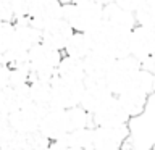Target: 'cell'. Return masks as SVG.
<instances>
[{"instance_id":"cell-1","label":"cell","mask_w":155,"mask_h":150,"mask_svg":"<svg viewBox=\"0 0 155 150\" xmlns=\"http://www.w3.org/2000/svg\"><path fill=\"white\" fill-rule=\"evenodd\" d=\"M104 7L91 0H73L61 5V19L74 32H91L102 23Z\"/></svg>"},{"instance_id":"cell-2","label":"cell","mask_w":155,"mask_h":150,"mask_svg":"<svg viewBox=\"0 0 155 150\" xmlns=\"http://www.w3.org/2000/svg\"><path fill=\"white\" fill-rule=\"evenodd\" d=\"M139 70H140V63L134 60L133 57L120 58V60L113 61V65L110 66L104 81L108 87V90L116 97L133 86Z\"/></svg>"},{"instance_id":"cell-3","label":"cell","mask_w":155,"mask_h":150,"mask_svg":"<svg viewBox=\"0 0 155 150\" xmlns=\"http://www.w3.org/2000/svg\"><path fill=\"white\" fill-rule=\"evenodd\" d=\"M63 57L61 52H57L53 48H48L47 45L39 42L28 52V65L29 71L36 77L50 79L55 76V70Z\"/></svg>"},{"instance_id":"cell-4","label":"cell","mask_w":155,"mask_h":150,"mask_svg":"<svg viewBox=\"0 0 155 150\" xmlns=\"http://www.w3.org/2000/svg\"><path fill=\"white\" fill-rule=\"evenodd\" d=\"M84 84H71L53 76L50 100H48V110H71L79 106Z\"/></svg>"},{"instance_id":"cell-5","label":"cell","mask_w":155,"mask_h":150,"mask_svg":"<svg viewBox=\"0 0 155 150\" xmlns=\"http://www.w3.org/2000/svg\"><path fill=\"white\" fill-rule=\"evenodd\" d=\"M45 111H47L45 108L29 103L26 106L18 108L16 111H13L10 116H7V119L15 134L29 135V134L39 132V124H41V119Z\"/></svg>"},{"instance_id":"cell-6","label":"cell","mask_w":155,"mask_h":150,"mask_svg":"<svg viewBox=\"0 0 155 150\" xmlns=\"http://www.w3.org/2000/svg\"><path fill=\"white\" fill-rule=\"evenodd\" d=\"M155 52V28L136 26L129 34V57L139 63H144L149 58H153Z\"/></svg>"},{"instance_id":"cell-7","label":"cell","mask_w":155,"mask_h":150,"mask_svg":"<svg viewBox=\"0 0 155 150\" xmlns=\"http://www.w3.org/2000/svg\"><path fill=\"white\" fill-rule=\"evenodd\" d=\"M82 84H84V92H82L79 106L89 115H94L95 111H99L113 97L104 79H84Z\"/></svg>"},{"instance_id":"cell-8","label":"cell","mask_w":155,"mask_h":150,"mask_svg":"<svg viewBox=\"0 0 155 150\" xmlns=\"http://www.w3.org/2000/svg\"><path fill=\"white\" fill-rule=\"evenodd\" d=\"M129 115L126 113L120 100L113 95L99 111L92 115V126L94 128H120L129 124Z\"/></svg>"},{"instance_id":"cell-9","label":"cell","mask_w":155,"mask_h":150,"mask_svg":"<svg viewBox=\"0 0 155 150\" xmlns=\"http://www.w3.org/2000/svg\"><path fill=\"white\" fill-rule=\"evenodd\" d=\"M70 132H71V128H70V121H68L66 110H47L44 113L41 124H39V134L42 137H45L48 142L61 140Z\"/></svg>"},{"instance_id":"cell-10","label":"cell","mask_w":155,"mask_h":150,"mask_svg":"<svg viewBox=\"0 0 155 150\" xmlns=\"http://www.w3.org/2000/svg\"><path fill=\"white\" fill-rule=\"evenodd\" d=\"M129 135V124L120 128H92V145L94 150H116L123 147Z\"/></svg>"},{"instance_id":"cell-11","label":"cell","mask_w":155,"mask_h":150,"mask_svg":"<svg viewBox=\"0 0 155 150\" xmlns=\"http://www.w3.org/2000/svg\"><path fill=\"white\" fill-rule=\"evenodd\" d=\"M13 39L10 50L28 53L34 45L41 42V31L29 24V19H16L13 21Z\"/></svg>"},{"instance_id":"cell-12","label":"cell","mask_w":155,"mask_h":150,"mask_svg":"<svg viewBox=\"0 0 155 150\" xmlns=\"http://www.w3.org/2000/svg\"><path fill=\"white\" fill-rule=\"evenodd\" d=\"M73 32L74 31L71 29L70 24L60 18L57 21L50 23L48 26H45L41 31V44L47 45L48 48H53V50L63 53L66 42L70 41Z\"/></svg>"},{"instance_id":"cell-13","label":"cell","mask_w":155,"mask_h":150,"mask_svg":"<svg viewBox=\"0 0 155 150\" xmlns=\"http://www.w3.org/2000/svg\"><path fill=\"white\" fill-rule=\"evenodd\" d=\"M61 0H37L29 16V24L42 31L50 23L61 18Z\"/></svg>"},{"instance_id":"cell-14","label":"cell","mask_w":155,"mask_h":150,"mask_svg":"<svg viewBox=\"0 0 155 150\" xmlns=\"http://www.w3.org/2000/svg\"><path fill=\"white\" fill-rule=\"evenodd\" d=\"M29 103H31V97H29L28 84L19 87H2L0 89V115L10 116L13 111Z\"/></svg>"},{"instance_id":"cell-15","label":"cell","mask_w":155,"mask_h":150,"mask_svg":"<svg viewBox=\"0 0 155 150\" xmlns=\"http://www.w3.org/2000/svg\"><path fill=\"white\" fill-rule=\"evenodd\" d=\"M113 58L107 55L105 52L100 50H91V53L82 60V66H84V79H105L107 73H108L110 66L113 65Z\"/></svg>"},{"instance_id":"cell-16","label":"cell","mask_w":155,"mask_h":150,"mask_svg":"<svg viewBox=\"0 0 155 150\" xmlns=\"http://www.w3.org/2000/svg\"><path fill=\"white\" fill-rule=\"evenodd\" d=\"M102 23L107 26L116 28V29H124V31H131L136 26L134 15L121 10L116 7L115 3H107L104 5V11H102Z\"/></svg>"},{"instance_id":"cell-17","label":"cell","mask_w":155,"mask_h":150,"mask_svg":"<svg viewBox=\"0 0 155 150\" xmlns=\"http://www.w3.org/2000/svg\"><path fill=\"white\" fill-rule=\"evenodd\" d=\"M55 77L65 82H71V84H82L86 77L82 60H76V58L63 55L55 70Z\"/></svg>"},{"instance_id":"cell-18","label":"cell","mask_w":155,"mask_h":150,"mask_svg":"<svg viewBox=\"0 0 155 150\" xmlns=\"http://www.w3.org/2000/svg\"><path fill=\"white\" fill-rule=\"evenodd\" d=\"M116 99L120 100V103L123 105L126 113L129 115L131 119H133V118H136V116H139L140 113H144L150 95H145V94H142V92H139V90H136V89L131 87V89L124 90L123 94L116 95Z\"/></svg>"},{"instance_id":"cell-19","label":"cell","mask_w":155,"mask_h":150,"mask_svg":"<svg viewBox=\"0 0 155 150\" xmlns=\"http://www.w3.org/2000/svg\"><path fill=\"white\" fill-rule=\"evenodd\" d=\"M29 97L31 103L41 106V108L48 110V100H50V89H52V77L44 79V77H36L31 74L29 79Z\"/></svg>"},{"instance_id":"cell-20","label":"cell","mask_w":155,"mask_h":150,"mask_svg":"<svg viewBox=\"0 0 155 150\" xmlns=\"http://www.w3.org/2000/svg\"><path fill=\"white\" fill-rule=\"evenodd\" d=\"M91 50H92V44L89 39V34L87 32H73V36L70 37V41L65 45L63 55L76 58V60H84L91 53Z\"/></svg>"},{"instance_id":"cell-21","label":"cell","mask_w":155,"mask_h":150,"mask_svg":"<svg viewBox=\"0 0 155 150\" xmlns=\"http://www.w3.org/2000/svg\"><path fill=\"white\" fill-rule=\"evenodd\" d=\"M48 140L42 137L39 132L29 134V135H19L15 134L12 142L5 150H45Z\"/></svg>"},{"instance_id":"cell-22","label":"cell","mask_w":155,"mask_h":150,"mask_svg":"<svg viewBox=\"0 0 155 150\" xmlns=\"http://www.w3.org/2000/svg\"><path fill=\"white\" fill-rule=\"evenodd\" d=\"M61 140L70 150H94V145H92V128L71 131Z\"/></svg>"},{"instance_id":"cell-23","label":"cell","mask_w":155,"mask_h":150,"mask_svg":"<svg viewBox=\"0 0 155 150\" xmlns=\"http://www.w3.org/2000/svg\"><path fill=\"white\" fill-rule=\"evenodd\" d=\"M133 15L137 26L155 28V0H142Z\"/></svg>"},{"instance_id":"cell-24","label":"cell","mask_w":155,"mask_h":150,"mask_svg":"<svg viewBox=\"0 0 155 150\" xmlns=\"http://www.w3.org/2000/svg\"><path fill=\"white\" fill-rule=\"evenodd\" d=\"M37 0H12L13 21L16 19H29Z\"/></svg>"},{"instance_id":"cell-25","label":"cell","mask_w":155,"mask_h":150,"mask_svg":"<svg viewBox=\"0 0 155 150\" xmlns=\"http://www.w3.org/2000/svg\"><path fill=\"white\" fill-rule=\"evenodd\" d=\"M13 39V24L0 21V55H3L5 52L10 50Z\"/></svg>"},{"instance_id":"cell-26","label":"cell","mask_w":155,"mask_h":150,"mask_svg":"<svg viewBox=\"0 0 155 150\" xmlns=\"http://www.w3.org/2000/svg\"><path fill=\"white\" fill-rule=\"evenodd\" d=\"M13 135H15V132L10 128L7 116L0 115V150H5L8 147V144L13 139Z\"/></svg>"},{"instance_id":"cell-27","label":"cell","mask_w":155,"mask_h":150,"mask_svg":"<svg viewBox=\"0 0 155 150\" xmlns=\"http://www.w3.org/2000/svg\"><path fill=\"white\" fill-rule=\"evenodd\" d=\"M142 0H107V3H115L116 7H120L121 10H126L129 13H134L137 7L140 5ZM105 3V5H107Z\"/></svg>"},{"instance_id":"cell-28","label":"cell","mask_w":155,"mask_h":150,"mask_svg":"<svg viewBox=\"0 0 155 150\" xmlns=\"http://www.w3.org/2000/svg\"><path fill=\"white\" fill-rule=\"evenodd\" d=\"M0 21L13 23L12 0H0Z\"/></svg>"},{"instance_id":"cell-29","label":"cell","mask_w":155,"mask_h":150,"mask_svg":"<svg viewBox=\"0 0 155 150\" xmlns=\"http://www.w3.org/2000/svg\"><path fill=\"white\" fill-rule=\"evenodd\" d=\"M45 150H70V148L65 145V142H63V140H52V142L47 144Z\"/></svg>"},{"instance_id":"cell-30","label":"cell","mask_w":155,"mask_h":150,"mask_svg":"<svg viewBox=\"0 0 155 150\" xmlns=\"http://www.w3.org/2000/svg\"><path fill=\"white\" fill-rule=\"evenodd\" d=\"M3 70V61H2V55H0V73H2Z\"/></svg>"},{"instance_id":"cell-31","label":"cell","mask_w":155,"mask_h":150,"mask_svg":"<svg viewBox=\"0 0 155 150\" xmlns=\"http://www.w3.org/2000/svg\"><path fill=\"white\" fill-rule=\"evenodd\" d=\"M116 150H123V148H116Z\"/></svg>"}]
</instances>
